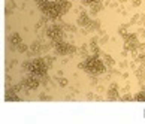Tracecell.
Wrapping results in <instances>:
<instances>
[{
	"label": "cell",
	"mask_w": 145,
	"mask_h": 124,
	"mask_svg": "<svg viewBox=\"0 0 145 124\" xmlns=\"http://www.w3.org/2000/svg\"><path fill=\"white\" fill-rule=\"evenodd\" d=\"M48 66H51V58H45V60H33L30 63H24V69L30 72V75L34 76H40L45 75Z\"/></svg>",
	"instance_id": "obj_1"
},
{
	"label": "cell",
	"mask_w": 145,
	"mask_h": 124,
	"mask_svg": "<svg viewBox=\"0 0 145 124\" xmlns=\"http://www.w3.org/2000/svg\"><path fill=\"white\" fill-rule=\"evenodd\" d=\"M82 67L84 69H87L90 73H102L103 72V64H102V61L99 60V58H88L87 61L82 64Z\"/></svg>",
	"instance_id": "obj_2"
},
{
	"label": "cell",
	"mask_w": 145,
	"mask_h": 124,
	"mask_svg": "<svg viewBox=\"0 0 145 124\" xmlns=\"http://www.w3.org/2000/svg\"><path fill=\"white\" fill-rule=\"evenodd\" d=\"M47 34H48L51 39H54V40H58V39H61V36H63V31H61V29H60L58 26H51L48 30H47Z\"/></svg>",
	"instance_id": "obj_3"
},
{
	"label": "cell",
	"mask_w": 145,
	"mask_h": 124,
	"mask_svg": "<svg viewBox=\"0 0 145 124\" xmlns=\"http://www.w3.org/2000/svg\"><path fill=\"white\" fill-rule=\"evenodd\" d=\"M55 48H57V52H58V54H69V52H73V51H75V48L67 45V44H65V42H57V44H55Z\"/></svg>",
	"instance_id": "obj_4"
},
{
	"label": "cell",
	"mask_w": 145,
	"mask_h": 124,
	"mask_svg": "<svg viewBox=\"0 0 145 124\" xmlns=\"http://www.w3.org/2000/svg\"><path fill=\"white\" fill-rule=\"evenodd\" d=\"M24 85H26L27 88H36V87L39 85V79H37V76L32 75L30 78H27V79L24 81Z\"/></svg>",
	"instance_id": "obj_5"
},
{
	"label": "cell",
	"mask_w": 145,
	"mask_h": 124,
	"mask_svg": "<svg viewBox=\"0 0 145 124\" xmlns=\"http://www.w3.org/2000/svg\"><path fill=\"white\" fill-rule=\"evenodd\" d=\"M11 44H12V49H16V47L21 44V37H19V34L18 33H14V34H11Z\"/></svg>",
	"instance_id": "obj_6"
},
{
	"label": "cell",
	"mask_w": 145,
	"mask_h": 124,
	"mask_svg": "<svg viewBox=\"0 0 145 124\" xmlns=\"http://www.w3.org/2000/svg\"><path fill=\"white\" fill-rule=\"evenodd\" d=\"M136 100H145V91H144V93H139V94H138Z\"/></svg>",
	"instance_id": "obj_7"
},
{
	"label": "cell",
	"mask_w": 145,
	"mask_h": 124,
	"mask_svg": "<svg viewBox=\"0 0 145 124\" xmlns=\"http://www.w3.org/2000/svg\"><path fill=\"white\" fill-rule=\"evenodd\" d=\"M87 2H97V0H87Z\"/></svg>",
	"instance_id": "obj_8"
},
{
	"label": "cell",
	"mask_w": 145,
	"mask_h": 124,
	"mask_svg": "<svg viewBox=\"0 0 145 124\" xmlns=\"http://www.w3.org/2000/svg\"><path fill=\"white\" fill-rule=\"evenodd\" d=\"M144 115H145V112H144Z\"/></svg>",
	"instance_id": "obj_9"
}]
</instances>
